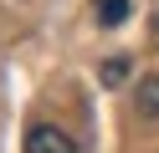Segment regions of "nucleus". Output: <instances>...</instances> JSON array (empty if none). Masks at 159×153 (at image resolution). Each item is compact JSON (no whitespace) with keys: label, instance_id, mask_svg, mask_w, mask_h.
Returning a JSON list of instances; mask_svg holds the SVG:
<instances>
[{"label":"nucleus","instance_id":"7ed1b4c3","mask_svg":"<svg viewBox=\"0 0 159 153\" xmlns=\"http://www.w3.org/2000/svg\"><path fill=\"white\" fill-rule=\"evenodd\" d=\"M98 20L103 26H123L128 20V0H98Z\"/></svg>","mask_w":159,"mask_h":153},{"label":"nucleus","instance_id":"f03ea898","mask_svg":"<svg viewBox=\"0 0 159 153\" xmlns=\"http://www.w3.org/2000/svg\"><path fill=\"white\" fill-rule=\"evenodd\" d=\"M139 112H144V117H159V77L139 82Z\"/></svg>","mask_w":159,"mask_h":153},{"label":"nucleus","instance_id":"20e7f679","mask_svg":"<svg viewBox=\"0 0 159 153\" xmlns=\"http://www.w3.org/2000/svg\"><path fill=\"white\" fill-rule=\"evenodd\" d=\"M123 77H128V56H108V61H103V82H108V87H118Z\"/></svg>","mask_w":159,"mask_h":153},{"label":"nucleus","instance_id":"f257e3e1","mask_svg":"<svg viewBox=\"0 0 159 153\" xmlns=\"http://www.w3.org/2000/svg\"><path fill=\"white\" fill-rule=\"evenodd\" d=\"M26 153H77V143L67 138L62 128H52V122H36V128L26 133Z\"/></svg>","mask_w":159,"mask_h":153}]
</instances>
